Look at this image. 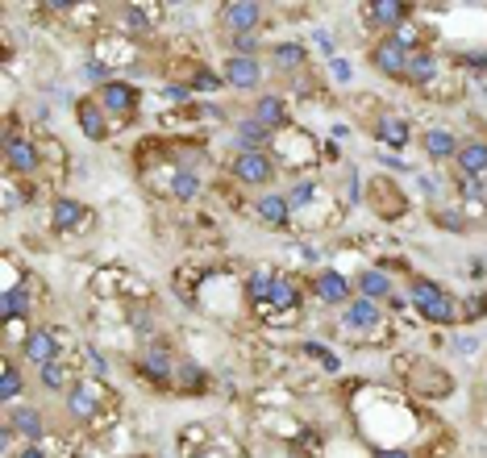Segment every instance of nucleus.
I'll list each match as a JSON object with an SVG mask.
<instances>
[{
    "label": "nucleus",
    "mask_w": 487,
    "mask_h": 458,
    "mask_svg": "<svg viewBox=\"0 0 487 458\" xmlns=\"http://www.w3.org/2000/svg\"><path fill=\"white\" fill-rule=\"evenodd\" d=\"M17 458H46V454H42L38 446H26V450H21V454H17Z\"/></svg>",
    "instance_id": "obj_44"
},
{
    "label": "nucleus",
    "mask_w": 487,
    "mask_h": 458,
    "mask_svg": "<svg viewBox=\"0 0 487 458\" xmlns=\"http://www.w3.org/2000/svg\"><path fill=\"white\" fill-rule=\"evenodd\" d=\"M121 17H126L129 34H146V29H150V26H146V13H142V9H126Z\"/></svg>",
    "instance_id": "obj_38"
},
{
    "label": "nucleus",
    "mask_w": 487,
    "mask_h": 458,
    "mask_svg": "<svg viewBox=\"0 0 487 458\" xmlns=\"http://www.w3.org/2000/svg\"><path fill=\"white\" fill-rule=\"evenodd\" d=\"M271 308H300V283L292 275H275L271 288Z\"/></svg>",
    "instance_id": "obj_30"
},
{
    "label": "nucleus",
    "mask_w": 487,
    "mask_h": 458,
    "mask_svg": "<svg viewBox=\"0 0 487 458\" xmlns=\"http://www.w3.org/2000/svg\"><path fill=\"white\" fill-rule=\"evenodd\" d=\"M371 138L384 142V146H396V151H404V146H409V138H412V126L404 121V117H396V113H379L371 121Z\"/></svg>",
    "instance_id": "obj_22"
},
{
    "label": "nucleus",
    "mask_w": 487,
    "mask_h": 458,
    "mask_svg": "<svg viewBox=\"0 0 487 458\" xmlns=\"http://www.w3.org/2000/svg\"><path fill=\"white\" fill-rule=\"evenodd\" d=\"M0 317H4V325L34 317V296H29V288H9V292L0 296Z\"/></svg>",
    "instance_id": "obj_26"
},
{
    "label": "nucleus",
    "mask_w": 487,
    "mask_h": 458,
    "mask_svg": "<svg viewBox=\"0 0 487 458\" xmlns=\"http://www.w3.org/2000/svg\"><path fill=\"white\" fill-rule=\"evenodd\" d=\"M101 405H104V392H101V383H96V380H76L71 388H67V396H63L67 417L79 421V425H88V421H96Z\"/></svg>",
    "instance_id": "obj_7"
},
{
    "label": "nucleus",
    "mask_w": 487,
    "mask_h": 458,
    "mask_svg": "<svg viewBox=\"0 0 487 458\" xmlns=\"http://www.w3.org/2000/svg\"><path fill=\"white\" fill-rule=\"evenodd\" d=\"M434 221H437L442 229H446V233H462V229H467V217L454 213V209H437Z\"/></svg>",
    "instance_id": "obj_35"
},
{
    "label": "nucleus",
    "mask_w": 487,
    "mask_h": 458,
    "mask_svg": "<svg viewBox=\"0 0 487 458\" xmlns=\"http://www.w3.org/2000/svg\"><path fill=\"white\" fill-rule=\"evenodd\" d=\"M21 355H26L29 363L46 367L54 358H63V338L54 333V325H29V333L21 338Z\"/></svg>",
    "instance_id": "obj_8"
},
{
    "label": "nucleus",
    "mask_w": 487,
    "mask_h": 458,
    "mask_svg": "<svg viewBox=\"0 0 487 458\" xmlns=\"http://www.w3.org/2000/svg\"><path fill=\"white\" fill-rule=\"evenodd\" d=\"M171 196L180 204H192L196 196H200V171H192V167H180L175 176H171Z\"/></svg>",
    "instance_id": "obj_29"
},
{
    "label": "nucleus",
    "mask_w": 487,
    "mask_h": 458,
    "mask_svg": "<svg viewBox=\"0 0 487 458\" xmlns=\"http://www.w3.org/2000/svg\"><path fill=\"white\" fill-rule=\"evenodd\" d=\"M26 396V375H21V367H17L13 358H4L0 363V400L4 405H17Z\"/></svg>",
    "instance_id": "obj_27"
},
{
    "label": "nucleus",
    "mask_w": 487,
    "mask_h": 458,
    "mask_svg": "<svg viewBox=\"0 0 487 458\" xmlns=\"http://www.w3.org/2000/svg\"><path fill=\"white\" fill-rule=\"evenodd\" d=\"M250 117H255V121H263L271 134L288 129V104H283L280 92H263V96H255V104H250Z\"/></svg>",
    "instance_id": "obj_21"
},
{
    "label": "nucleus",
    "mask_w": 487,
    "mask_h": 458,
    "mask_svg": "<svg viewBox=\"0 0 487 458\" xmlns=\"http://www.w3.org/2000/svg\"><path fill=\"white\" fill-rule=\"evenodd\" d=\"M342 325H346L350 333H359V330H379V325H384V308L375 305V300H367V296L354 292V300H350V305L342 308Z\"/></svg>",
    "instance_id": "obj_17"
},
{
    "label": "nucleus",
    "mask_w": 487,
    "mask_h": 458,
    "mask_svg": "<svg viewBox=\"0 0 487 458\" xmlns=\"http://www.w3.org/2000/svg\"><path fill=\"white\" fill-rule=\"evenodd\" d=\"M38 383L46 388V392H54V396H67V388H71V371H67V363H46V367H38Z\"/></svg>",
    "instance_id": "obj_28"
},
{
    "label": "nucleus",
    "mask_w": 487,
    "mask_h": 458,
    "mask_svg": "<svg viewBox=\"0 0 487 458\" xmlns=\"http://www.w3.org/2000/svg\"><path fill=\"white\" fill-rule=\"evenodd\" d=\"M175 367H180V358H175L171 342H163V338H150V342L142 346L138 371L154 383V388H175Z\"/></svg>",
    "instance_id": "obj_3"
},
{
    "label": "nucleus",
    "mask_w": 487,
    "mask_h": 458,
    "mask_svg": "<svg viewBox=\"0 0 487 458\" xmlns=\"http://www.w3.org/2000/svg\"><path fill=\"white\" fill-rule=\"evenodd\" d=\"M230 176L246 188H258V192H271L280 167H275V154L271 151H250V154H233L230 159Z\"/></svg>",
    "instance_id": "obj_2"
},
{
    "label": "nucleus",
    "mask_w": 487,
    "mask_h": 458,
    "mask_svg": "<svg viewBox=\"0 0 487 458\" xmlns=\"http://www.w3.org/2000/svg\"><path fill=\"white\" fill-rule=\"evenodd\" d=\"M230 54H242V59H263V34L230 38Z\"/></svg>",
    "instance_id": "obj_33"
},
{
    "label": "nucleus",
    "mask_w": 487,
    "mask_h": 458,
    "mask_svg": "<svg viewBox=\"0 0 487 458\" xmlns=\"http://www.w3.org/2000/svg\"><path fill=\"white\" fill-rule=\"evenodd\" d=\"M404 17H409V4H400V0H371L362 9V26L384 38V34H396L404 26Z\"/></svg>",
    "instance_id": "obj_12"
},
{
    "label": "nucleus",
    "mask_w": 487,
    "mask_h": 458,
    "mask_svg": "<svg viewBox=\"0 0 487 458\" xmlns=\"http://www.w3.org/2000/svg\"><path fill=\"white\" fill-rule=\"evenodd\" d=\"M454 167H459V176L483 179V176H487V142H483V138L462 142L459 154H454Z\"/></svg>",
    "instance_id": "obj_23"
},
{
    "label": "nucleus",
    "mask_w": 487,
    "mask_h": 458,
    "mask_svg": "<svg viewBox=\"0 0 487 458\" xmlns=\"http://www.w3.org/2000/svg\"><path fill=\"white\" fill-rule=\"evenodd\" d=\"M192 88L196 92H217V88H225V79L213 76V71H205V67H196V71H192Z\"/></svg>",
    "instance_id": "obj_36"
},
{
    "label": "nucleus",
    "mask_w": 487,
    "mask_h": 458,
    "mask_svg": "<svg viewBox=\"0 0 487 458\" xmlns=\"http://www.w3.org/2000/svg\"><path fill=\"white\" fill-rule=\"evenodd\" d=\"M409 305L421 313L429 325H459V300L442 288V283L412 275L409 280Z\"/></svg>",
    "instance_id": "obj_1"
},
{
    "label": "nucleus",
    "mask_w": 487,
    "mask_h": 458,
    "mask_svg": "<svg viewBox=\"0 0 487 458\" xmlns=\"http://www.w3.org/2000/svg\"><path fill=\"white\" fill-rule=\"evenodd\" d=\"M334 71H337V76H342V79H350V67H346V59H334Z\"/></svg>",
    "instance_id": "obj_43"
},
{
    "label": "nucleus",
    "mask_w": 487,
    "mask_h": 458,
    "mask_svg": "<svg viewBox=\"0 0 487 458\" xmlns=\"http://www.w3.org/2000/svg\"><path fill=\"white\" fill-rule=\"evenodd\" d=\"M459 59H467V67H475V71H483V67H487V51H475V54H459Z\"/></svg>",
    "instance_id": "obj_41"
},
{
    "label": "nucleus",
    "mask_w": 487,
    "mask_h": 458,
    "mask_svg": "<svg viewBox=\"0 0 487 458\" xmlns=\"http://www.w3.org/2000/svg\"><path fill=\"white\" fill-rule=\"evenodd\" d=\"M263 59H242V54H230L225 63H221V79L238 92H258L263 88Z\"/></svg>",
    "instance_id": "obj_10"
},
{
    "label": "nucleus",
    "mask_w": 487,
    "mask_h": 458,
    "mask_svg": "<svg viewBox=\"0 0 487 458\" xmlns=\"http://www.w3.org/2000/svg\"><path fill=\"white\" fill-rule=\"evenodd\" d=\"M208 375L196 363H188V358H180V367H175V392H205Z\"/></svg>",
    "instance_id": "obj_31"
},
{
    "label": "nucleus",
    "mask_w": 487,
    "mask_h": 458,
    "mask_svg": "<svg viewBox=\"0 0 487 458\" xmlns=\"http://www.w3.org/2000/svg\"><path fill=\"white\" fill-rule=\"evenodd\" d=\"M263 4L255 0H233V4H221L217 26L225 38H246V34H263Z\"/></svg>",
    "instance_id": "obj_4"
},
{
    "label": "nucleus",
    "mask_w": 487,
    "mask_h": 458,
    "mask_svg": "<svg viewBox=\"0 0 487 458\" xmlns=\"http://www.w3.org/2000/svg\"><path fill=\"white\" fill-rule=\"evenodd\" d=\"M88 204H79L76 196H54L51 204V229L54 233H79L88 225Z\"/></svg>",
    "instance_id": "obj_14"
},
{
    "label": "nucleus",
    "mask_w": 487,
    "mask_h": 458,
    "mask_svg": "<svg viewBox=\"0 0 487 458\" xmlns=\"http://www.w3.org/2000/svg\"><path fill=\"white\" fill-rule=\"evenodd\" d=\"M4 167H9L13 176H34L42 167L38 142H29L26 134H4Z\"/></svg>",
    "instance_id": "obj_9"
},
{
    "label": "nucleus",
    "mask_w": 487,
    "mask_h": 458,
    "mask_svg": "<svg viewBox=\"0 0 487 458\" xmlns=\"http://www.w3.org/2000/svg\"><path fill=\"white\" fill-rule=\"evenodd\" d=\"M312 196H317V184H312V179H304V184H296V188L288 192V204H292V209H308V204H312Z\"/></svg>",
    "instance_id": "obj_34"
},
{
    "label": "nucleus",
    "mask_w": 487,
    "mask_h": 458,
    "mask_svg": "<svg viewBox=\"0 0 487 458\" xmlns=\"http://www.w3.org/2000/svg\"><path fill=\"white\" fill-rule=\"evenodd\" d=\"M375 458H417V454H409V450H375Z\"/></svg>",
    "instance_id": "obj_42"
},
{
    "label": "nucleus",
    "mask_w": 487,
    "mask_h": 458,
    "mask_svg": "<svg viewBox=\"0 0 487 458\" xmlns=\"http://www.w3.org/2000/svg\"><path fill=\"white\" fill-rule=\"evenodd\" d=\"M255 213L263 225L271 229H288L292 225V204H288V192H263L255 200Z\"/></svg>",
    "instance_id": "obj_18"
},
{
    "label": "nucleus",
    "mask_w": 487,
    "mask_h": 458,
    "mask_svg": "<svg viewBox=\"0 0 487 458\" xmlns=\"http://www.w3.org/2000/svg\"><path fill=\"white\" fill-rule=\"evenodd\" d=\"M300 350H304V355H312V358H321V367H329V371L342 367V358H337L334 350H325V346H317V342H304Z\"/></svg>",
    "instance_id": "obj_37"
},
{
    "label": "nucleus",
    "mask_w": 487,
    "mask_h": 458,
    "mask_svg": "<svg viewBox=\"0 0 487 458\" xmlns=\"http://www.w3.org/2000/svg\"><path fill=\"white\" fill-rule=\"evenodd\" d=\"M267 59H271V67H275L280 76H296V71H304L308 51L300 46V42H275Z\"/></svg>",
    "instance_id": "obj_25"
},
{
    "label": "nucleus",
    "mask_w": 487,
    "mask_h": 458,
    "mask_svg": "<svg viewBox=\"0 0 487 458\" xmlns=\"http://www.w3.org/2000/svg\"><path fill=\"white\" fill-rule=\"evenodd\" d=\"M76 126L84 129V138H92V142H104L113 134V129H109V113L101 109L96 96H79L76 101Z\"/></svg>",
    "instance_id": "obj_16"
},
{
    "label": "nucleus",
    "mask_w": 487,
    "mask_h": 458,
    "mask_svg": "<svg viewBox=\"0 0 487 458\" xmlns=\"http://www.w3.org/2000/svg\"><path fill=\"white\" fill-rule=\"evenodd\" d=\"M437 79V54L429 51V46H417V51L409 54V71H404V84H412V88H429Z\"/></svg>",
    "instance_id": "obj_24"
},
{
    "label": "nucleus",
    "mask_w": 487,
    "mask_h": 458,
    "mask_svg": "<svg viewBox=\"0 0 487 458\" xmlns=\"http://www.w3.org/2000/svg\"><path fill=\"white\" fill-rule=\"evenodd\" d=\"M409 46L396 38V34H384V38L371 42V51H367V63L379 71L384 79H404V71H409Z\"/></svg>",
    "instance_id": "obj_5"
},
{
    "label": "nucleus",
    "mask_w": 487,
    "mask_h": 458,
    "mask_svg": "<svg viewBox=\"0 0 487 458\" xmlns=\"http://www.w3.org/2000/svg\"><path fill=\"white\" fill-rule=\"evenodd\" d=\"M271 134L263 121H255V117H242L238 126H233V154H250V151H267L271 146Z\"/></svg>",
    "instance_id": "obj_19"
},
{
    "label": "nucleus",
    "mask_w": 487,
    "mask_h": 458,
    "mask_svg": "<svg viewBox=\"0 0 487 458\" xmlns=\"http://www.w3.org/2000/svg\"><path fill=\"white\" fill-rule=\"evenodd\" d=\"M459 192H462V200H479V196H483L479 179H471V176H459Z\"/></svg>",
    "instance_id": "obj_39"
},
{
    "label": "nucleus",
    "mask_w": 487,
    "mask_h": 458,
    "mask_svg": "<svg viewBox=\"0 0 487 458\" xmlns=\"http://www.w3.org/2000/svg\"><path fill=\"white\" fill-rule=\"evenodd\" d=\"M459 146H462V142L454 138V129H446V126H429L421 134V151H425L429 163H446V159H454Z\"/></svg>",
    "instance_id": "obj_20"
},
{
    "label": "nucleus",
    "mask_w": 487,
    "mask_h": 458,
    "mask_svg": "<svg viewBox=\"0 0 487 458\" xmlns=\"http://www.w3.org/2000/svg\"><path fill=\"white\" fill-rule=\"evenodd\" d=\"M13 438H26V446H38L46 438V417H42L38 405H9L4 413V442Z\"/></svg>",
    "instance_id": "obj_6"
},
{
    "label": "nucleus",
    "mask_w": 487,
    "mask_h": 458,
    "mask_svg": "<svg viewBox=\"0 0 487 458\" xmlns=\"http://www.w3.org/2000/svg\"><path fill=\"white\" fill-rule=\"evenodd\" d=\"M308 288H312V296H317L321 305H329V308H346L350 300H354L350 280H346V275H337V271H317Z\"/></svg>",
    "instance_id": "obj_13"
},
{
    "label": "nucleus",
    "mask_w": 487,
    "mask_h": 458,
    "mask_svg": "<svg viewBox=\"0 0 487 458\" xmlns=\"http://www.w3.org/2000/svg\"><path fill=\"white\" fill-rule=\"evenodd\" d=\"M271 288H275V275H250V280H246V296H250V300H255V305H271Z\"/></svg>",
    "instance_id": "obj_32"
},
{
    "label": "nucleus",
    "mask_w": 487,
    "mask_h": 458,
    "mask_svg": "<svg viewBox=\"0 0 487 458\" xmlns=\"http://www.w3.org/2000/svg\"><path fill=\"white\" fill-rule=\"evenodd\" d=\"M96 101L109 117H134L138 113V88L129 84V79H109L96 88Z\"/></svg>",
    "instance_id": "obj_11"
},
{
    "label": "nucleus",
    "mask_w": 487,
    "mask_h": 458,
    "mask_svg": "<svg viewBox=\"0 0 487 458\" xmlns=\"http://www.w3.org/2000/svg\"><path fill=\"white\" fill-rule=\"evenodd\" d=\"M354 292L375 300V305H392V300H396V280H392L384 267H362L359 280H354Z\"/></svg>",
    "instance_id": "obj_15"
},
{
    "label": "nucleus",
    "mask_w": 487,
    "mask_h": 458,
    "mask_svg": "<svg viewBox=\"0 0 487 458\" xmlns=\"http://www.w3.org/2000/svg\"><path fill=\"white\" fill-rule=\"evenodd\" d=\"M88 371L96 375V380H104V375H109V363H104L101 350H88Z\"/></svg>",
    "instance_id": "obj_40"
}]
</instances>
